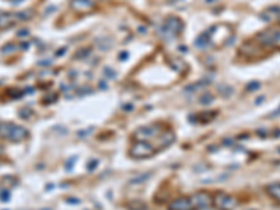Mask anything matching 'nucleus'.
I'll return each mask as SVG.
<instances>
[{
  "instance_id": "f257e3e1",
  "label": "nucleus",
  "mask_w": 280,
  "mask_h": 210,
  "mask_svg": "<svg viewBox=\"0 0 280 210\" xmlns=\"http://www.w3.org/2000/svg\"><path fill=\"white\" fill-rule=\"evenodd\" d=\"M273 50H280V25L267 27L259 31L251 41L241 46L240 53L246 59L258 60L266 58Z\"/></svg>"
},
{
  "instance_id": "f03ea898",
  "label": "nucleus",
  "mask_w": 280,
  "mask_h": 210,
  "mask_svg": "<svg viewBox=\"0 0 280 210\" xmlns=\"http://www.w3.org/2000/svg\"><path fill=\"white\" fill-rule=\"evenodd\" d=\"M29 132L25 128L18 125H14L11 122H3L0 123V137L7 139L10 142H23L28 139Z\"/></svg>"
},
{
  "instance_id": "7ed1b4c3",
  "label": "nucleus",
  "mask_w": 280,
  "mask_h": 210,
  "mask_svg": "<svg viewBox=\"0 0 280 210\" xmlns=\"http://www.w3.org/2000/svg\"><path fill=\"white\" fill-rule=\"evenodd\" d=\"M154 153H157V150L154 149V146L150 144L149 142H140V140H133L129 150V155L132 158L136 160H143V158L151 157Z\"/></svg>"
},
{
  "instance_id": "20e7f679",
  "label": "nucleus",
  "mask_w": 280,
  "mask_h": 210,
  "mask_svg": "<svg viewBox=\"0 0 280 210\" xmlns=\"http://www.w3.org/2000/svg\"><path fill=\"white\" fill-rule=\"evenodd\" d=\"M164 132V129L161 128V125L154 123L150 126H143L139 128L133 133V140H140V142H147V139H157L158 136Z\"/></svg>"
},
{
  "instance_id": "39448f33",
  "label": "nucleus",
  "mask_w": 280,
  "mask_h": 210,
  "mask_svg": "<svg viewBox=\"0 0 280 210\" xmlns=\"http://www.w3.org/2000/svg\"><path fill=\"white\" fill-rule=\"evenodd\" d=\"M192 202V206H193L195 210H204L209 209L210 206L213 205V197L210 196L207 192H198V193H193L192 196H189Z\"/></svg>"
},
{
  "instance_id": "423d86ee",
  "label": "nucleus",
  "mask_w": 280,
  "mask_h": 210,
  "mask_svg": "<svg viewBox=\"0 0 280 210\" xmlns=\"http://www.w3.org/2000/svg\"><path fill=\"white\" fill-rule=\"evenodd\" d=\"M213 205L219 210H234L237 206V200L234 196L227 193H217L213 197Z\"/></svg>"
},
{
  "instance_id": "0eeeda50",
  "label": "nucleus",
  "mask_w": 280,
  "mask_h": 210,
  "mask_svg": "<svg viewBox=\"0 0 280 210\" xmlns=\"http://www.w3.org/2000/svg\"><path fill=\"white\" fill-rule=\"evenodd\" d=\"M168 210H195V209H193V206H192V202L189 197L179 196L170 203Z\"/></svg>"
},
{
  "instance_id": "6e6552de",
  "label": "nucleus",
  "mask_w": 280,
  "mask_h": 210,
  "mask_svg": "<svg viewBox=\"0 0 280 210\" xmlns=\"http://www.w3.org/2000/svg\"><path fill=\"white\" fill-rule=\"evenodd\" d=\"M71 7L77 11V13H87V11L92 10V3L90 0H71Z\"/></svg>"
},
{
  "instance_id": "1a4fd4ad",
  "label": "nucleus",
  "mask_w": 280,
  "mask_h": 210,
  "mask_svg": "<svg viewBox=\"0 0 280 210\" xmlns=\"http://www.w3.org/2000/svg\"><path fill=\"white\" fill-rule=\"evenodd\" d=\"M266 192L272 199H275V202H277L280 205V182H275V184H269L266 186Z\"/></svg>"
},
{
  "instance_id": "9d476101",
  "label": "nucleus",
  "mask_w": 280,
  "mask_h": 210,
  "mask_svg": "<svg viewBox=\"0 0 280 210\" xmlns=\"http://www.w3.org/2000/svg\"><path fill=\"white\" fill-rule=\"evenodd\" d=\"M14 21H16V18H14L11 14L2 13L0 14V28H7V27H10Z\"/></svg>"
},
{
  "instance_id": "9b49d317",
  "label": "nucleus",
  "mask_w": 280,
  "mask_h": 210,
  "mask_svg": "<svg viewBox=\"0 0 280 210\" xmlns=\"http://www.w3.org/2000/svg\"><path fill=\"white\" fill-rule=\"evenodd\" d=\"M2 154H3V147L0 146V155H2Z\"/></svg>"
}]
</instances>
